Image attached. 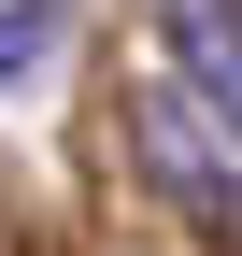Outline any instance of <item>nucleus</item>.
I'll use <instances>...</instances> for the list:
<instances>
[{
	"instance_id": "nucleus-2",
	"label": "nucleus",
	"mask_w": 242,
	"mask_h": 256,
	"mask_svg": "<svg viewBox=\"0 0 242 256\" xmlns=\"http://www.w3.org/2000/svg\"><path fill=\"white\" fill-rule=\"evenodd\" d=\"M171 57H186V100L242 128V0H171Z\"/></svg>"
},
{
	"instance_id": "nucleus-1",
	"label": "nucleus",
	"mask_w": 242,
	"mask_h": 256,
	"mask_svg": "<svg viewBox=\"0 0 242 256\" xmlns=\"http://www.w3.org/2000/svg\"><path fill=\"white\" fill-rule=\"evenodd\" d=\"M142 171L171 185V200L200 214V228L242 242V128L214 100H186V86H142Z\"/></svg>"
}]
</instances>
